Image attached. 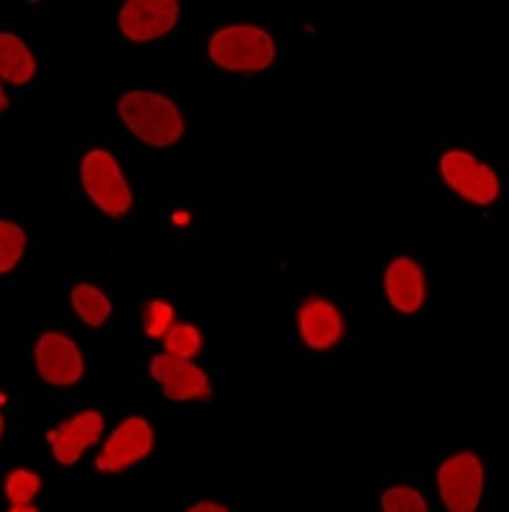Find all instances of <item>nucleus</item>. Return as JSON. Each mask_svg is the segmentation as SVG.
Here are the masks:
<instances>
[{
  "mask_svg": "<svg viewBox=\"0 0 509 512\" xmlns=\"http://www.w3.org/2000/svg\"><path fill=\"white\" fill-rule=\"evenodd\" d=\"M36 72V62L26 44L13 34H0V77L13 85L29 82Z\"/></svg>",
  "mask_w": 509,
  "mask_h": 512,
  "instance_id": "nucleus-13",
  "label": "nucleus"
},
{
  "mask_svg": "<svg viewBox=\"0 0 509 512\" xmlns=\"http://www.w3.org/2000/svg\"><path fill=\"white\" fill-rule=\"evenodd\" d=\"M3 402H6V395H0V405H3Z\"/></svg>",
  "mask_w": 509,
  "mask_h": 512,
  "instance_id": "nucleus-24",
  "label": "nucleus"
},
{
  "mask_svg": "<svg viewBox=\"0 0 509 512\" xmlns=\"http://www.w3.org/2000/svg\"><path fill=\"white\" fill-rule=\"evenodd\" d=\"M438 484L443 502L451 512H474L479 505L484 472L474 454H458L440 466Z\"/></svg>",
  "mask_w": 509,
  "mask_h": 512,
  "instance_id": "nucleus-5",
  "label": "nucleus"
},
{
  "mask_svg": "<svg viewBox=\"0 0 509 512\" xmlns=\"http://www.w3.org/2000/svg\"><path fill=\"white\" fill-rule=\"evenodd\" d=\"M210 57L233 72H259L274 62V41L256 26H228L210 39Z\"/></svg>",
  "mask_w": 509,
  "mask_h": 512,
  "instance_id": "nucleus-2",
  "label": "nucleus"
},
{
  "mask_svg": "<svg viewBox=\"0 0 509 512\" xmlns=\"http://www.w3.org/2000/svg\"><path fill=\"white\" fill-rule=\"evenodd\" d=\"M164 346H167L169 356H177V359L190 361L197 351L203 349V336L195 326H172L164 336Z\"/></svg>",
  "mask_w": 509,
  "mask_h": 512,
  "instance_id": "nucleus-15",
  "label": "nucleus"
},
{
  "mask_svg": "<svg viewBox=\"0 0 509 512\" xmlns=\"http://www.w3.org/2000/svg\"><path fill=\"white\" fill-rule=\"evenodd\" d=\"M172 320H174V310L169 303H151L149 305V313H146V333L151 338H164L167 331L172 328Z\"/></svg>",
  "mask_w": 509,
  "mask_h": 512,
  "instance_id": "nucleus-19",
  "label": "nucleus"
},
{
  "mask_svg": "<svg viewBox=\"0 0 509 512\" xmlns=\"http://www.w3.org/2000/svg\"><path fill=\"white\" fill-rule=\"evenodd\" d=\"M100 431H103V418L95 410H90V413H80L70 423H64L59 431L49 433L59 464H75L82 451L98 441Z\"/></svg>",
  "mask_w": 509,
  "mask_h": 512,
  "instance_id": "nucleus-10",
  "label": "nucleus"
},
{
  "mask_svg": "<svg viewBox=\"0 0 509 512\" xmlns=\"http://www.w3.org/2000/svg\"><path fill=\"white\" fill-rule=\"evenodd\" d=\"M0 433H3V418H0Z\"/></svg>",
  "mask_w": 509,
  "mask_h": 512,
  "instance_id": "nucleus-25",
  "label": "nucleus"
},
{
  "mask_svg": "<svg viewBox=\"0 0 509 512\" xmlns=\"http://www.w3.org/2000/svg\"><path fill=\"white\" fill-rule=\"evenodd\" d=\"M151 374L164 387L169 400H195V397H210V382L200 367L192 361L177 359V356L159 354L151 361Z\"/></svg>",
  "mask_w": 509,
  "mask_h": 512,
  "instance_id": "nucleus-9",
  "label": "nucleus"
},
{
  "mask_svg": "<svg viewBox=\"0 0 509 512\" xmlns=\"http://www.w3.org/2000/svg\"><path fill=\"white\" fill-rule=\"evenodd\" d=\"M443 180L461 195L476 205H489L499 195V180L492 167L476 162L466 152H448L440 162Z\"/></svg>",
  "mask_w": 509,
  "mask_h": 512,
  "instance_id": "nucleus-4",
  "label": "nucleus"
},
{
  "mask_svg": "<svg viewBox=\"0 0 509 512\" xmlns=\"http://www.w3.org/2000/svg\"><path fill=\"white\" fill-rule=\"evenodd\" d=\"M300 331L307 346L328 349L341 338L343 318L336 308L325 300H310L300 308Z\"/></svg>",
  "mask_w": 509,
  "mask_h": 512,
  "instance_id": "nucleus-12",
  "label": "nucleus"
},
{
  "mask_svg": "<svg viewBox=\"0 0 509 512\" xmlns=\"http://www.w3.org/2000/svg\"><path fill=\"white\" fill-rule=\"evenodd\" d=\"M36 367L47 382L75 384L82 377L85 361L72 338L62 333H47L36 344Z\"/></svg>",
  "mask_w": 509,
  "mask_h": 512,
  "instance_id": "nucleus-8",
  "label": "nucleus"
},
{
  "mask_svg": "<svg viewBox=\"0 0 509 512\" xmlns=\"http://www.w3.org/2000/svg\"><path fill=\"white\" fill-rule=\"evenodd\" d=\"M39 489H41L39 474L29 472V469H16V472L8 474V479H6V495H8V500L13 502V507L29 505Z\"/></svg>",
  "mask_w": 509,
  "mask_h": 512,
  "instance_id": "nucleus-17",
  "label": "nucleus"
},
{
  "mask_svg": "<svg viewBox=\"0 0 509 512\" xmlns=\"http://www.w3.org/2000/svg\"><path fill=\"white\" fill-rule=\"evenodd\" d=\"M384 512H428L423 495L410 487L387 489L382 497Z\"/></svg>",
  "mask_w": 509,
  "mask_h": 512,
  "instance_id": "nucleus-18",
  "label": "nucleus"
},
{
  "mask_svg": "<svg viewBox=\"0 0 509 512\" xmlns=\"http://www.w3.org/2000/svg\"><path fill=\"white\" fill-rule=\"evenodd\" d=\"M180 6L174 0H128L121 11V31L134 41L164 36L177 24Z\"/></svg>",
  "mask_w": 509,
  "mask_h": 512,
  "instance_id": "nucleus-7",
  "label": "nucleus"
},
{
  "mask_svg": "<svg viewBox=\"0 0 509 512\" xmlns=\"http://www.w3.org/2000/svg\"><path fill=\"white\" fill-rule=\"evenodd\" d=\"M384 285H387L389 303L394 305L402 313H415L425 300V280L423 269L417 267L412 259H394L387 269V277H384Z\"/></svg>",
  "mask_w": 509,
  "mask_h": 512,
  "instance_id": "nucleus-11",
  "label": "nucleus"
},
{
  "mask_svg": "<svg viewBox=\"0 0 509 512\" xmlns=\"http://www.w3.org/2000/svg\"><path fill=\"white\" fill-rule=\"evenodd\" d=\"M151 446H154L151 425L141 418H128L108 438L103 454L98 456L95 466H98L100 472H121L126 466L144 459L151 451Z\"/></svg>",
  "mask_w": 509,
  "mask_h": 512,
  "instance_id": "nucleus-6",
  "label": "nucleus"
},
{
  "mask_svg": "<svg viewBox=\"0 0 509 512\" xmlns=\"http://www.w3.org/2000/svg\"><path fill=\"white\" fill-rule=\"evenodd\" d=\"M126 126L151 146H169L185 131L180 111L169 98L157 93H128L118 103Z\"/></svg>",
  "mask_w": 509,
  "mask_h": 512,
  "instance_id": "nucleus-1",
  "label": "nucleus"
},
{
  "mask_svg": "<svg viewBox=\"0 0 509 512\" xmlns=\"http://www.w3.org/2000/svg\"><path fill=\"white\" fill-rule=\"evenodd\" d=\"M190 512H228L226 507H220V505H213V502H200V505L192 507Z\"/></svg>",
  "mask_w": 509,
  "mask_h": 512,
  "instance_id": "nucleus-20",
  "label": "nucleus"
},
{
  "mask_svg": "<svg viewBox=\"0 0 509 512\" xmlns=\"http://www.w3.org/2000/svg\"><path fill=\"white\" fill-rule=\"evenodd\" d=\"M26 246V233L21 226L8 221H0V274L11 272L18 264Z\"/></svg>",
  "mask_w": 509,
  "mask_h": 512,
  "instance_id": "nucleus-16",
  "label": "nucleus"
},
{
  "mask_svg": "<svg viewBox=\"0 0 509 512\" xmlns=\"http://www.w3.org/2000/svg\"><path fill=\"white\" fill-rule=\"evenodd\" d=\"M8 108V98H6V90H3V85H0V111H6Z\"/></svg>",
  "mask_w": 509,
  "mask_h": 512,
  "instance_id": "nucleus-22",
  "label": "nucleus"
},
{
  "mask_svg": "<svg viewBox=\"0 0 509 512\" xmlns=\"http://www.w3.org/2000/svg\"><path fill=\"white\" fill-rule=\"evenodd\" d=\"M174 221H177V223H187V221H190V218H187V213H174Z\"/></svg>",
  "mask_w": 509,
  "mask_h": 512,
  "instance_id": "nucleus-23",
  "label": "nucleus"
},
{
  "mask_svg": "<svg viewBox=\"0 0 509 512\" xmlns=\"http://www.w3.org/2000/svg\"><path fill=\"white\" fill-rule=\"evenodd\" d=\"M72 305L77 315L90 326H103L110 315V300L93 285H77L72 292Z\"/></svg>",
  "mask_w": 509,
  "mask_h": 512,
  "instance_id": "nucleus-14",
  "label": "nucleus"
},
{
  "mask_svg": "<svg viewBox=\"0 0 509 512\" xmlns=\"http://www.w3.org/2000/svg\"><path fill=\"white\" fill-rule=\"evenodd\" d=\"M11 512H39V510L31 505H16V507H11Z\"/></svg>",
  "mask_w": 509,
  "mask_h": 512,
  "instance_id": "nucleus-21",
  "label": "nucleus"
},
{
  "mask_svg": "<svg viewBox=\"0 0 509 512\" xmlns=\"http://www.w3.org/2000/svg\"><path fill=\"white\" fill-rule=\"evenodd\" d=\"M82 185H85L87 195L95 200V205L105 210L108 216L118 218L131 208V190L123 180L118 162L108 152L95 149L82 159Z\"/></svg>",
  "mask_w": 509,
  "mask_h": 512,
  "instance_id": "nucleus-3",
  "label": "nucleus"
}]
</instances>
